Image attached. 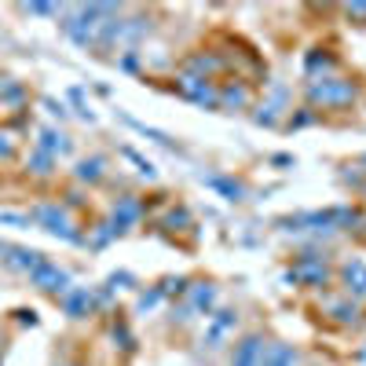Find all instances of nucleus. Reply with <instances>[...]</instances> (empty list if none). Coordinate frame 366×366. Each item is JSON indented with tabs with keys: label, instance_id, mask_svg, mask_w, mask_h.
I'll use <instances>...</instances> for the list:
<instances>
[{
	"label": "nucleus",
	"instance_id": "1",
	"mask_svg": "<svg viewBox=\"0 0 366 366\" xmlns=\"http://www.w3.org/2000/svg\"><path fill=\"white\" fill-rule=\"evenodd\" d=\"M308 96H311V103H322V106H344L355 99V84L337 81V77H319L308 84Z\"/></svg>",
	"mask_w": 366,
	"mask_h": 366
},
{
	"label": "nucleus",
	"instance_id": "2",
	"mask_svg": "<svg viewBox=\"0 0 366 366\" xmlns=\"http://www.w3.org/2000/svg\"><path fill=\"white\" fill-rule=\"evenodd\" d=\"M30 220H37L48 234H55V239L81 242V234L74 231V224H70V217H67V209H59V205H37V209L30 212Z\"/></svg>",
	"mask_w": 366,
	"mask_h": 366
},
{
	"label": "nucleus",
	"instance_id": "3",
	"mask_svg": "<svg viewBox=\"0 0 366 366\" xmlns=\"http://www.w3.org/2000/svg\"><path fill=\"white\" fill-rule=\"evenodd\" d=\"M30 282H33L37 290H45V293H67V290H70V275L62 271L59 264H52V261H40V264L30 271Z\"/></svg>",
	"mask_w": 366,
	"mask_h": 366
},
{
	"label": "nucleus",
	"instance_id": "4",
	"mask_svg": "<svg viewBox=\"0 0 366 366\" xmlns=\"http://www.w3.org/2000/svg\"><path fill=\"white\" fill-rule=\"evenodd\" d=\"M234 326H239V311H217L209 319L205 333H202V344L205 348H220V344L234 333Z\"/></svg>",
	"mask_w": 366,
	"mask_h": 366
},
{
	"label": "nucleus",
	"instance_id": "5",
	"mask_svg": "<svg viewBox=\"0 0 366 366\" xmlns=\"http://www.w3.org/2000/svg\"><path fill=\"white\" fill-rule=\"evenodd\" d=\"M264 362V337H242L239 344H234V355H231V366H261Z\"/></svg>",
	"mask_w": 366,
	"mask_h": 366
},
{
	"label": "nucleus",
	"instance_id": "6",
	"mask_svg": "<svg viewBox=\"0 0 366 366\" xmlns=\"http://www.w3.org/2000/svg\"><path fill=\"white\" fill-rule=\"evenodd\" d=\"M180 92L187 96V99H195V103H202V106H217V92L205 84V77H190V74H183L180 77Z\"/></svg>",
	"mask_w": 366,
	"mask_h": 366
},
{
	"label": "nucleus",
	"instance_id": "7",
	"mask_svg": "<svg viewBox=\"0 0 366 366\" xmlns=\"http://www.w3.org/2000/svg\"><path fill=\"white\" fill-rule=\"evenodd\" d=\"M62 311H67L70 319H84L92 311V290H84V286L67 290V293H62Z\"/></svg>",
	"mask_w": 366,
	"mask_h": 366
},
{
	"label": "nucleus",
	"instance_id": "8",
	"mask_svg": "<svg viewBox=\"0 0 366 366\" xmlns=\"http://www.w3.org/2000/svg\"><path fill=\"white\" fill-rule=\"evenodd\" d=\"M286 278L290 282H300V278H304V282H326V264H322V256H304Z\"/></svg>",
	"mask_w": 366,
	"mask_h": 366
},
{
	"label": "nucleus",
	"instance_id": "9",
	"mask_svg": "<svg viewBox=\"0 0 366 366\" xmlns=\"http://www.w3.org/2000/svg\"><path fill=\"white\" fill-rule=\"evenodd\" d=\"M37 150H45V154L59 158V154H67V150H70V139L62 136V132H55V128H40V143H37Z\"/></svg>",
	"mask_w": 366,
	"mask_h": 366
},
{
	"label": "nucleus",
	"instance_id": "10",
	"mask_svg": "<svg viewBox=\"0 0 366 366\" xmlns=\"http://www.w3.org/2000/svg\"><path fill=\"white\" fill-rule=\"evenodd\" d=\"M344 282H348L352 297H366V264L362 261H348V264H344Z\"/></svg>",
	"mask_w": 366,
	"mask_h": 366
},
{
	"label": "nucleus",
	"instance_id": "11",
	"mask_svg": "<svg viewBox=\"0 0 366 366\" xmlns=\"http://www.w3.org/2000/svg\"><path fill=\"white\" fill-rule=\"evenodd\" d=\"M139 202L136 198H121L118 205H114V231H125L128 224H136L139 220Z\"/></svg>",
	"mask_w": 366,
	"mask_h": 366
},
{
	"label": "nucleus",
	"instance_id": "12",
	"mask_svg": "<svg viewBox=\"0 0 366 366\" xmlns=\"http://www.w3.org/2000/svg\"><path fill=\"white\" fill-rule=\"evenodd\" d=\"M261 366H297V348H290V344H271V348H264Z\"/></svg>",
	"mask_w": 366,
	"mask_h": 366
},
{
	"label": "nucleus",
	"instance_id": "13",
	"mask_svg": "<svg viewBox=\"0 0 366 366\" xmlns=\"http://www.w3.org/2000/svg\"><path fill=\"white\" fill-rule=\"evenodd\" d=\"M202 180H205L212 190H220V195H224L227 202H242V195H246L239 180H227V176H202Z\"/></svg>",
	"mask_w": 366,
	"mask_h": 366
},
{
	"label": "nucleus",
	"instance_id": "14",
	"mask_svg": "<svg viewBox=\"0 0 366 366\" xmlns=\"http://www.w3.org/2000/svg\"><path fill=\"white\" fill-rule=\"evenodd\" d=\"M212 304H217V290L212 286H195L190 290V308L195 311H209Z\"/></svg>",
	"mask_w": 366,
	"mask_h": 366
},
{
	"label": "nucleus",
	"instance_id": "15",
	"mask_svg": "<svg viewBox=\"0 0 366 366\" xmlns=\"http://www.w3.org/2000/svg\"><path fill=\"white\" fill-rule=\"evenodd\" d=\"M30 168L37 172V176H52L55 158H52V154H45V150H33V154H30Z\"/></svg>",
	"mask_w": 366,
	"mask_h": 366
},
{
	"label": "nucleus",
	"instance_id": "16",
	"mask_svg": "<svg viewBox=\"0 0 366 366\" xmlns=\"http://www.w3.org/2000/svg\"><path fill=\"white\" fill-rule=\"evenodd\" d=\"M103 176V158H84L81 165H77V180H99Z\"/></svg>",
	"mask_w": 366,
	"mask_h": 366
},
{
	"label": "nucleus",
	"instance_id": "17",
	"mask_svg": "<svg viewBox=\"0 0 366 366\" xmlns=\"http://www.w3.org/2000/svg\"><path fill=\"white\" fill-rule=\"evenodd\" d=\"M304 67H308V74H319V70H330L333 59H330L326 52H311V55L304 59Z\"/></svg>",
	"mask_w": 366,
	"mask_h": 366
},
{
	"label": "nucleus",
	"instance_id": "18",
	"mask_svg": "<svg viewBox=\"0 0 366 366\" xmlns=\"http://www.w3.org/2000/svg\"><path fill=\"white\" fill-rule=\"evenodd\" d=\"M330 311H333L341 322H355V319H359V308H355V300H352V304H330Z\"/></svg>",
	"mask_w": 366,
	"mask_h": 366
},
{
	"label": "nucleus",
	"instance_id": "19",
	"mask_svg": "<svg viewBox=\"0 0 366 366\" xmlns=\"http://www.w3.org/2000/svg\"><path fill=\"white\" fill-rule=\"evenodd\" d=\"M125 158H128V161H136V165H139V172H143L147 180H154V176H158V168L150 165V161H143V158L136 154V150H125Z\"/></svg>",
	"mask_w": 366,
	"mask_h": 366
},
{
	"label": "nucleus",
	"instance_id": "20",
	"mask_svg": "<svg viewBox=\"0 0 366 366\" xmlns=\"http://www.w3.org/2000/svg\"><path fill=\"white\" fill-rule=\"evenodd\" d=\"M161 297H165L161 290H150V293H143V297H139V311H150V308H154Z\"/></svg>",
	"mask_w": 366,
	"mask_h": 366
},
{
	"label": "nucleus",
	"instance_id": "21",
	"mask_svg": "<svg viewBox=\"0 0 366 366\" xmlns=\"http://www.w3.org/2000/svg\"><path fill=\"white\" fill-rule=\"evenodd\" d=\"M224 103H231V106H246V92H242V88H234V84H231V88L224 92Z\"/></svg>",
	"mask_w": 366,
	"mask_h": 366
},
{
	"label": "nucleus",
	"instance_id": "22",
	"mask_svg": "<svg viewBox=\"0 0 366 366\" xmlns=\"http://www.w3.org/2000/svg\"><path fill=\"white\" fill-rule=\"evenodd\" d=\"M183 290H187V278H168L161 286V293H183Z\"/></svg>",
	"mask_w": 366,
	"mask_h": 366
},
{
	"label": "nucleus",
	"instance_id": "23",
	"mask_svg": "<svg viewBox=\"0 0 366 366\" xmlns=\"http://www.w3.org/2000/svg\"><path fill=\"white\" fill-rule=\"evenodd\" d=\"M0 224H15V227H26L30 217H15V212H0Z\"/></svg>",
	"mask_w": 366,
	"mask_h": 366
},
{
	"label": "nucleus",
	"instance_id": "24",
	"mask_svg": "<svg viewBox=\"0 0 366 366\" xmlns=\"http://www.w3.org/2000/svg\"><path fill=\"white\" fill-rule=\"evenodd\" d=\"M45 106H48V114H55V118H67V106H62V103H55V99H45Z\"/></svg>",
	"mask_w": 366,
	"mask_h": 366
},
{
	"label": "nucleus",
	"instance_id": "25",
	"mask_svg": "<svg viewBox=\"0 0 366 366\" xmlns=\"http://www.w3.org/2000/svg\"><path fill=\"white\" fill-rule=\"evenodd\" d=\"M26 11H33V15H55L59 8H55V4H30Z\"/></svg>",
	"mask_w": 366,
	"mask_h": 366
},
{
	"label": "nucleus",
	"instance_id": "26",
	"mask_svg": "<svg viewBox=\"0 0 366 366\" xmlns=\"http://www.w3.org/2000/svg\"><path fill=\"white\" fill-rule=\"evenodd\" d=\"M0 158H11V139L0 132Z\"/></svg>",
	"mask_w": 366,
	"mask_h": 366
},
{
	"label": "nucleus",
	"instance_id": "27",
	"mask_svg": "<svg viewBox=\"0 0 366 366\" xmlns=\"http://www.w3.org/2000/svg\"><path fill=\"white\" fill-rule=\"evenodd\" d=\"M121 67H125V70H136V67H139V59H136L132 52H128V55L121 59Z\"/></svg>",
	"mask_w": 366,
	"mask_h": 366
},
{
	"label": "nucleus",
	"instance_id": "28",
	"mask_svg": "<svg viewBox=\"0 0 366 366\" xmlns=\"http://www.w3.org/2000/svg\"><path fill=\"white\" fill-rule=\"evenodd\" d=\"M348 15H355V18H366V4H352V8H348Z\"/></svg>",
	"mask_w": 366,
	"mask_h": 366
},
{
	"label": "nucleus",
	"instance_id": "29",
	"mask_svg": "<svg viewBox=\"0 0 366 366\" xmlns=\"http://www.w3.org/2000/svg\"><path fill=\"white\" fill-rule=\"evenodd\" d=\"M359 362H366V344H362V348H359Z\"/></svg>",
	"mask_w": 366,
	"mask_h": 366
}]
</instances>
